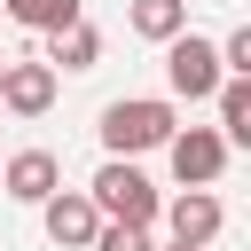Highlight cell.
<instances>
[{
    "label": "cell",
    "instance_id": "cell-6",
    "mask_svg": "<svg viewBox=\"0 0 251 251\" xmlns=\"http://www.w3.org/2000/svg\"><path fill=\"white\" fill-rule=\"evenodd\" d=\"M0 110L8 118H47L55 110V63H0Z\"/></svg>",
    "mask_w": 251,
    "mask_h": 251
},
{
    "label": "cell",
    "instance_id": "cell-7",
    "mask_svg": "<svg viewBox=\"0 0 251 251\" xmlns=\"http://www.w3.org/2000/svg\"><path fill=\"white\" fill-rule=\"evenodd\" d=\"M165 212V227H173V243H212L220 227H227V204L212 196V188H180L173 204H157Z\"/></svg>",
    "mask_w": 251,
    "mask_h": 251
},
{
    "label": "cell",
    "instance_id": "cell-4",
    "mask_svg": "<svg viewBox=\"0 0 251 251\" xmlns=\"http://www.w3.org/2000/svg\"><path fill=\"white\" fill-rule=\"evenodd\" d=\"M165 157H173V180L180 188H212L227 173V133L220 126H173L165 133Z\"/></svg>",
    "mask_w": 251,
    "mask_h": 251
},
{
    "label": "cell",
    "instance_id": "cell-8",
    "mask_svg": "<svg viewBox=\"0 0 251 251\" xmlns=\"http://www.w3.org/2000/svg\"><path fill=\"white\" fill-rule=\"evenodd\" d=\"M0 188H8L16 204H39V196H55V188H63V165H55V149H16V157H0Z\"/></svg>",
    "mask_w": 251,
    "mask_h": 251
},
{
    "label": "cell",
    "instance_id": "cell-2",
    "mask_svg": "<svg viewBox=\"0 0 251 251\" xmlns=\"http://www.w3.org/2000/svg\"><path fill=\"white\" fill-rule=\"evenodd\" d=\"M94 212L102 220H133V227H157V188H149V173L133 165V157H110L102 173H94Z\"/></svg>",
    "mask_w": 251,
    "mask_h": 251
},
{
    "label": "cell",
    "instance_id": "cell-12",
    "mask_svg": "<svg viewBox=\"0 0 251 251\" xmlns=\"http://www.w3.org/2000/svg\"><path fill=\"white\" fill-rule=\"evenodd\" d=\"M133 31L149 47H165L173 31H188V0H133Z\"/></svg>",
    "mask_w": 251,
    "mask_h": 251
},
{
    "label": "cell",
    "instance_id": "cell-14",
    "mask_svg": "<svg viewBox=\"0 0 251 251\" xmlns=\"http://www.w3.org/2000/svg\"><path fill=\"white\" fill-rule=\"evenodd\" d=\"M220 71H251V24L220 39Z\"/></svg>",
    "mask_w": 251,
    "mask_h": 251
},
{
    "label": "cell",
    "instance_id": "cell-11",
    "mask_svg": "<svg viewBox=\"0 0 251 251\" xmlns=\"http://www.w3.org/2000/svg\"><path fill=\"white\" fill-rule=\"evenodd\" d=\"M0 8H8V16H16V24H24V31H39V39H47V31H63V24H78V16H86V0H0Z\"/></svg>",
    "mask_w": 251,
    "mask_h": 251
},
{
    "label": "cell",
    "instance_id": "cell-1",
    "mask_svg": "<svg viewBox=\"0 0 251 251\" xmlns=\"http://www.w3.org/2000/svg\"><path fill=\"white\" fill-rule=\"evenodd\" d=\"M173 126H180L173 102H157V94H126V102L102 110V149H110V157H149V149H165Z\"/></svg>",
    "mask_w": 251,
    "mask_h": 251
},
{
    "label": "cell",
    "instance_id": "cell-15",
    "mask_svg": "<svg viewBox=\"0 0 251 251\" xmlns=\"http://www.w3.org/2000/svg\"><path fill=\"white\" fill-rule=\"evenodd\" d=\"M165 251H204V243H165Z\"/></svg>",
    "mask_w": 251,
    "mask_h": 251
},
{
    "label": "cell",
    "instance_id": "cell-16",
    "mask_svg": "<svg viewBox=\"0 0 251 251\" xmlns=\"http://www.w3.org/2000/svg\"><path fill=\"white\" fill-rule=\"evenodd\" d=\"M0 63H8V55H0Z\"/></svg>",
    "mask_w": 251,
    "mask_h": 251
},
{
    "label": "cell",
    "instance_id": "cell-13",
    "mask_svg": "<svg viewBox=\"0 0 251 251\" xmlns=\"http://www.w3.org/2000/svg\"><path fill=\"white\" fill-rule=\"evenodd\" d=\"M86 251H157V235H149V227H133V220H102Z\"/></svg>",
    "mask_w": 251,
    "mask_h": 251
},
{
    "label": "cell",
    "instance_id": "cell-9",
    "mask_svg": "<svg viewBox=\"0 0 251 251\" xmlns=\"http://www.w3.org/2000/svg\"><path fill=\"white\" fill-rule=\"evenodd\" d=\"M39 63H55V71H94V63H102V31L78 16V24L47 31V55H39Z\"/></svg>",
    "mask_w": 251,
    "mask_h": 251
},
{
    "label": "cell",
    "instance_id": "cell-5",
    "mask_svg": "<svg viewBox=\"0 0 251 251\" xmlns=\"http://www.w3.org/2000/svg\"><path fill=\"white\" fill-rule=\"evenodd\" d=\"M39 227H47V243L86 251V243H94V227H102V212H94V196H86V188H55V196H39Z\"/></svg>",
    "mask_w": 251,
    "mask_h": 251
},
{
    "label": "cell",
    "instance_id": "cell-10",
    "mask_svg": "<svg viewBox=\"0 0 251 251\" xmlns=\"http://www.w3.org/2000/svg\"><path fill=\"white\" fill-rule=\"evenodd\" d=\"M212 102H220V133H227V149L251 141V71H227V78L212 86Z\"/></svg>",
    "mask_w": 251,
    "mask_h": 251
},
{
    "label": "cell",
    "instance_id": "cell-3",
    "mask_svg": "<svg viewBox=\"0 0 251 251\" xmlns=\"http://www.w3.org/2000/svg\"><path fill=\"white\" fill-rule=\"evenodd\" d=\"M220 78H227V71H220V39H196V31H173V39H165V86H173L180 102H212Z\"/></svg>",
    "mask_w": 251,
    "mask_h": 251
}]
</instances>
